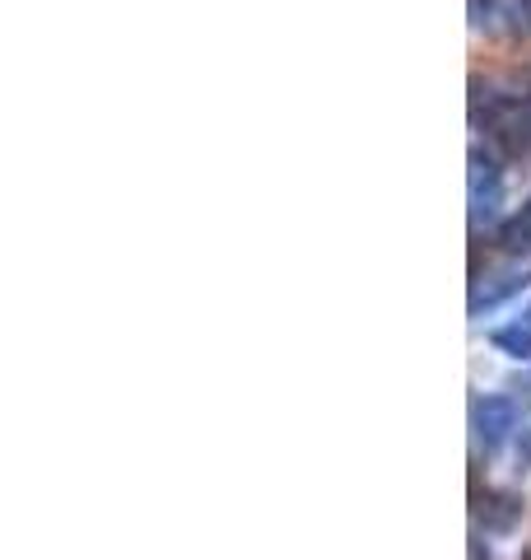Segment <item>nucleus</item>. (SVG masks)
<instances>
[{
  "instance_id": "obj_1",
  "label": "nucleus",
  "mask_w": 531,
  "mask_h": 560,
  "mask_svg": "<svg viewBox=\"0 0 531 560\" xmlns=\"http://www.w3.org/2000/svg\"><path fill=\"white\" fill-rule=\"evenodd\" d=\"M512 430H518V407H512L508 397L475 401V434H481L485 444H504Z\"/></svg>"
},
{
  "instance_id": "obj_2",
  "label": "nucleus",
  "mask_w": 531,
  "mask_h": 560,
  "mask_svg": "<svg viewBox=\"0 0 531 560\" xmlns=\"http://www.w3.org/2000/svg\"><path fill=\"white\" fill-rule=\"evenodd\" d=\"M522 518V500L508 495V490H489V495L481 500V523L485 533H512Z\"/></svg>"
},
{
  "instance_id": "obj_3",
  "label": "nucleus",
  "mask_w": 531,
  "mask_h": 560,
  "mask_svg": "<svg viewBox=\"0 0 531 560\" xmlns=\"http://www.w3.org/2000/svg\"><path fill=\"white\" fill-rule=\"evenodd\" d=\"M471 206H475V220L494 215V206H499V168L481 160V154L471 160Z\"/></svg>"
},
{
  "instance_id": "obj_4",
  "label": "nucleus",
  "mask_w": 531,
  "mask_h": 560,
  "mask_svg": "<svg viewBox=\"0 0 531 560\" xmlns=\"http://www.w3.org/2000/svg\"><path fill=\"white\" fill-rule=\"evenodd\" d=\"M494 346L508 350V355H518V360H531V318L512 323V327H499L494 331Z\"/></svg>"
},
{
  "instance_id": "obj_5",
  "label": "nucleus",
  "mask_w": 531,
  "mask_h": 560,
  "mask_svg": "<svg viewBox=\"0 0 531 560\" xmlns=\"http://www.w3.org/2000/svg\"><path fill=\"white\" fill-rule=\"evenodd\" d=\"M504 248L508 253H522V248H531V201L512 215L508 224H504Z\"/></svg>"
},
{
  "instance_id": "obj_6",
  "label": "nucleus",
  "mask_w": 531,
  "mask_h": 560,
  "mask_svg": "<svg viewBox=\"0 0 531 560\" xmlns=\"http://www.w3.org/2000/svg\"><path fill=\"white\" fill-rule=\"evenodd\" d=\"M518 290H527V276H499V285H489V290H475L471 308H494L499 300H508V294H518Z\"/></svg>"
},
{
  "instance_id": "obj_7",
  "label": "nucleus",
  "mask_w": 531,
  "mask_h": 560,
  "mask_svg": "<svg viewBox=\"0 0 531 560\" xmlns=\"http://www.w3.org/2000/svg\"><path fill=\"white\" fill-rule=\"evenodd\" d=\"M518 458H522V467H531V434H522V444H518Z\"/></svg>"
},
{
  "instance_id": "obj_8",
  "label": "nucleus",
  "mask_w": 531,
  "mask_h": 560,
  "mask_svg": "<svg viewBox=\"0 0 531 560\" xmlns=\"http://www.w3.org/2000/svg\"><path fill=\"white\" fill-rule=\"evenodd\" d=\"M527 560H531V547H527Z\"/></svg>"
}]
</instances>
